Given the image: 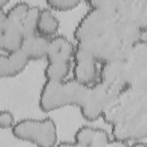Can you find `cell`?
I'll return each instance as SVG.
<instances>
[{"mask_svg": "<svg viewBox=\"0 0 147 147\" xmlns=\"http://www.w3.org/2000/svg\"><path fill=\"white\" fill-rule=\"evenodd\" d=\"M87 87L74 78L66 80H47L41 91L39 106L45 112L82 103Z\"/></svg>", "mask_w": 147, "mask_h": 147, "instance_id": "1", "label": "cell"}, {"mask_svg": "<svg viewBox=\"0 0 147 147\" xmlns=\"http://www.w3.org/2000/svg\"><path fill=\"white\" fill-rule=\"evenodd\" d=\"M75 51V46L65 36L59 34L49 38L44 71L47 80H64L68 76Z\"/></svg>", "mask_w": 147, "mask_h": 147, "instance_id": "2", "label": "cell"}, {"mask_svg": "<svg viewBox=\"0 0 147 147\" xmlns=\"http://www.w3.org/2000/svg\"><path fill=\"white\" fill-rule=\"evenodd\" d=\"M12 133L17 139L39 146H53L57 141L56 126L50 118L22 119L14 124Z\"/></svg>", "mask_w": 147, "mask_h": 147, "instance_id": "3", "label": "cell"}, {"mask_svg": "<svg viewBox=\"0 0 147 147\" xmlns=\"http://www.w3.org/2000/svg\"><path fill=\"white\" fill-rule=\"evenodd\" d=\"M73 58V78L76 82L90 87L100 80L96 56L87 43H78Z\"/></svg>", "mask_w": 147, "mask_h": 147, "instance_id": "4", "label": "cell"}, {"mask_svg": "<svg viewBox=\"0 0 147 147\" xmlns=\"http://www.w3.org/2000/svg\"><path fill=\"white\" fill-rule=\"evenodd\" d=\"M109 96V92L101 80L87 87L83 100L79 106L82 116L89 121L98 119L105 110L110 100Z\"/></svg>", "mask_w": 147, "mask_h": 147, "instance_id": "5", "label": "cell"}, {"mask_svg": "<svg viewBox=\"0 0 147 147\" xmlns=\"http://www.w3.org/2000/svg\"><path fill=\"white\" fill-rule=\"evenodd\" d=\"M104 7L91 8L78 24L74 36L78 42H89L98 35L106 22Z\"/></svg>", "mask_w": 147, "mask_h": 147, "instance_id": "6", "label": "cell"}, {"mask_svg": "<svg viewBox=\"0 0 147 147\" xmlns=\"http://www.w3.org/2000/svg\"><path fill=\"white\" fill-rule=\"evenodd\" d=\"M25 36L18 26L10 22L3 9L0 11V47L7 53L21 49Z\"/></svg>", "mask_w": 147, "mask_h": 147, "instance_id": "7", "label": "cell"}, {"mask_svg": "<svg viewBox=\"0 0 147 147\" xmlns=\"http://www.w3.org/2000/svg\"><path fill=\"white\" fill-rule=\"evenodd\" d=\"M78 146H125L119 141H111L108 133L100 128L83 126L76 131L74 136Z\"/></svg>", "mask_w": 147, "mask_h": 147, "instance_id": "8", "label": "cell"}, {"mask_svg": "<svg viewBox=\"0 0 147 147\" xmlns=\"http://www.w3.org/2000/svg\"><path fill=\"white\" fill-rule=\"evenodd\" d=\"M30 60L20 50L1 54L0 56V76L1 78L15 76L22 72Z\"/></svg>", "mask_w": 147, "mask_h": 147, "instance_id": "9", "label": "cell"}, {"mask_svg": "<svg viewBox=\"0 0 147 147\" xmlns=\"http://www.w3.org/2000/svg\"><path fill=\"white\" fill-rule=\"evenodd\" d=\"M49 38L38 34L25 37L21 51L29 60L46 57Z\"/></svg>", "mask_w": 147, "mask_h": 147, "instance_id": "10", "label": "cell"}, {"mask_svg": "<svg viewBox=\"0 0 147 147\" xmlns=\"http://www.w3.org/2000/svg\"><path fill=\"white\" fill-rule=\"evenodd\" d=\"M59 24V20L49 8L44 7L40 9L36 27L38 34L50 38L56 36Z\"/></svg>", "mask_w": 147, "mask_h": 147, "instance_id": "11", "label": "cell"}, {"mask_svg": "<svg viewBox=\"0 0 147 147\" xmlns=\"http://www.w3.org/2000/svg\"><path fill=\"white\" fill-rule=\"evenodd\" d=\"M41 8L38 6H30L21 18L18 27L25 37L37 34V22Z\"/></svg>", "mask_w": 147, "mask_h": 147, "instance_id": "12", "label": "cell"}, {"mask_svg": "<svg viewBox=\"0 0 147 147\" xmlns=\"http://www.w3.org/2000/svg\"><path fill=\"white\" fill-rule=\"evenodd\" d=\"M48 6L54 10L65 11L77 6L80 1L78 0H48L46 1Z\"/></svg>", "mask_w": 147, "mask_h": 147, "instance_id": "13", "label": "cell"}, {"mask_svg": "<svg viewBox=\"0 0 147 147\" xmlns=\"http://www.w3.org/2000/svg\"><path fill=\"white\" fill-rule=\"evenodd\" d=\"M14 117L8 110H2L0 113V126L2 129L13 127L14 125Z\"/></svg>", "mask_w": 147, "mask_h": 147, "instance_id": "14", "label": "cell"}, {"mask_svg": "<svg viewBox=\"0 0 147 147\" xmlns=\"http://www.w3.org/2000/svg\"><path fill=\"white\" fill-rule=\"evenodd\" d=\"M57 145L60 146H78L75 141H63L59 142Z\"/></svg>", "mask_w": 147, "mask_h": 147, "instance_id": "15", "label": "cell"}, {"mask_svg": "<svg viewBox=\"0 0 147 147\" xmlns=\"http://www.w3.org/2000/svg\"><path fill=\"white\" fill-rule=\"evenodd\" d=\"M9 2V0H0V9H3V7L5 6Z\"/></svg>", "mask_w": 147, "mask_h": 147, "instance_id": "16", "label": "cell"}, {"mask_svg": "<svg viewBox=\"0 0 147 147\" xmlns=\"http://www.w3.org/2000/svg\"><path fill=\"white\" fill-rule=\"evenodd\" d=\"M133 146H146V144H144L142 142H134V144H133Z\"/></svg>", "mask_w": 147, "mask_h": 147, "instance_id": "17", "label": "cell"}]
</instances>
